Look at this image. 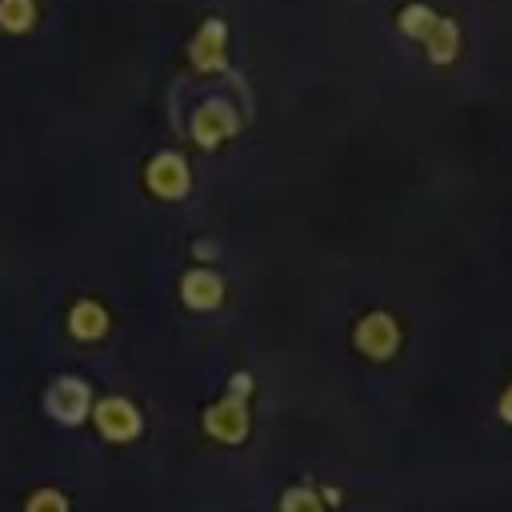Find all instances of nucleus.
<instances>
[{"instance_id":"2","label":"nucleus","mask_w":512,"mask_h":512,"mask_svg":"<svg viewBox=\"0 0 512 512\" xmlns=\"http://www.w3.org/2000/svg\"><path fill=\"white\" fill-rule=\"evenodd\" d=\"M356 344L372 360H388L396 352V344H400V328H396V320L388 312H372V316H364L356 324Z\"/></svg>"},{"instance_id":"15","label":"nucleus","mask_w":512,"mask_h":512,"mask_svg":"<svg viewBox=\"0 0 512 512\" xmlns=\"http://www.w3.org/2000/svg\"><path fill=\"white\" fill-rule=\"evenodd\" d=\"M500 416H504V420L512 424V384H508V392L500 396Z\"/></svg>"},{"instance_id":"3","label":"nucleus","mask_w":512,"mask_h":512,"mask_svg":"<svg viewBox=\"0 0 512 512\" xmlns=\"http://www.w3.org/2000/svg\"><path fill=\"white\" fill-rule=\"evenodd\" d=\"M232 132H236V116H232V108L224 100H208V104L196 108V116H192V140L196 144L212 148Z\"/></svg>"},{"instance_id":"11","label":"nucleus","mask_w":512,"mask_h":512,"mask_svg":"<svg viewBox=\"0 0 512 512\" xmlns=\"http://www.w3.org/2000/svg\"><path fill=\"white\" fill-rule=\"evenodd\" d=\"M32 24H36V4L32 0H0V28L28 32Z\"/></svg>"},{"instance_id":"6","label":"nucleus","mask_w":512,"mask_h":512,"mask_svg":"<svg viewBox=\"0 0 512 512\" xmlns=\"http://www.w3.org/2000/svg\"><path fill=\"white\" fill-rule=\"evenodd\" d=\"M48 412L56 416V420H68V424H80L84 420V412H88V388H84V380H76V376H64V380H56L52 388H48Z\"/></svg>"},{"instance_id":"5","label":"nucleus","mask_w":512,"mask_h":512,"mask_svg":"<svg viewBox=\"0 0 512 512\" xmlns=\"http://www.w3.org/2000/svg\"><path fill=\"white\" fill-rule=\"evenodd\" d=\"M96 428L108 440H132L140 432V412L124 396H108V400L96 404Z\"/></svg>"},{"instance_id":"9","label":"nucleus","mask_w":512,"mask_h":512,"mask_svg":"<svg viewBox=\"0 0 512 512\" xmlns=\"http://www.w3.org/2000/svg\"><path fill=\"white\" fill-rule=\"evenodd\" d=\"M68 332H72L76 340H96V336L108 332V312H104L96 300H80V304H72V312H68Z\"/></svg>"},{"instance_id":"13","label":"nucleus","mask_w":512,"mask_h":512,"mask_svg":"<svg viewBox=\"0 0 512 512\" xmlns=\"http://www.w3.org/2000/svg\"><path fill=\"white\" fill-rule=\"evenodd\" d=\"M24 512H68V500H64L56 488H40V492L28 496Z\"/></svg>"},{"instance_id":"7","label":"nucleus","mask_w":512,"mask_h":512,"mask_svg":"<svg viewBox=\"0 0 512 512\" xmlns=\"http://www.w3.org/2000/svg\"><path fill=\"white\" fill-rule=\"evenodd\" d=\"M224 44H228L224 20H204L200 32H196V40L188 44V56H192L196 68L212 72V68H224Z\"/></svg>"},{"instance_id":"10","label":"nucleus","mask_w":512,"mask_h":512,"mask_svg":"<svg viewBox=\"0 0 512 512\" xmlns=\"http://www.w3.org/2000/svg\"><path fill=\"white\" fill-rule=\"evenodd\" d=\"M456 44H460L456 24H452V20H436V28L428 32V56H432L436 64H448V60L456 56Z\"/></svg>"},{"instance_id":"4","label":"nucleus","mask_w":512,"mask_h":512,"mask_svg":"<svg viewBox=\"0 0 512 512\" xmlns=\"http://www.w3.org/2000/svg\"><path fill=\"white\" fill-rule=\"evenodd\" d=\"M204 424H208V432H212L216 440H224V444L244 440V432H248V408H244V396H236V392L224 396L216 408H208Z\"/></svg>"},{"instance_id":"12","label":"nucleus","mask_w":512,"mask_h":512,"mask_svg":"<svg viewBox=\"0 0 512 512\" xmlns=\"http://www.w3.org/2000/svg\"><path fill=\"white\" fill-rule=\"evenodd\" d=\"M436 12L432 8H424V4H408L404 12H400V28L408 32V36H416V40H428V32L436 28Z\"/></svg>"},{"instance_id":"14","label":"nucleus","mask_w":512,"mask_h":512,"mask_svg":"<svg viewBox=\"0 0 512 512\" xmlns=\"http://www.w3.org/2000/svg\"><path fill=\"white\" fill-rule=\"evenodd\" d=\"M284 512H324V508H320V500H316L312 488H292L284 496Z\"/></svg>"},{"instance_id":"8","label":"nucleus","mask_w":512,"mask_h":512,"mask_svg":"<svg viewBox=\"0 0 512 512\" xmlns=\"http://www.w3.org/2000/svg\"><path fill=\"white\" fill-rule=\"evenodd\" d=\"M180 296H184L188 308H216L224 300V280L216 272H204V268L200 272H188L180 280Z\"/></svg>"},{"instance_id":"1","label":"nucleus","mask_w":512,"mask_h":512,"mask_svg":"<svg viewBox=\"0 0 512 512\" xmlns=\"http://www.w3.org/2000/svg\"><path fill=\"white\" fill-rule=\"evenodd\" d=\"M144 184H148L156 196H164V200H180V196L188 192V164H184L176 152H160V156L148 160Z\"/></svg>"}]
</instances>
